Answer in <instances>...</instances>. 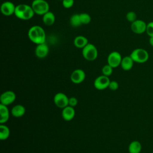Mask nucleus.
Wrapping results in <instances>:
<instances>
[{
	"instance_id": "f257e3e1",
	"label": "nucleus",
	"mask_w": 153,
	"mask_h": 153,
	"mask_svg": "<svg viewBox=\"0 0 153 153\" xmlns=\"http://www.w3.org/2000/svg\"><path fill=\"white\" fill-rule=\"evenodd\" d=\"M27 36L30 41L36 45L45 42V32L40 26L34 25L30 27L28 30Z\"/></svg>"
},
{
	"instance_id": "f03ea898",
	"label": "nucleus",
	"mask_w": 153,
	"mask_h": 153,
	"mask_svg": "<svg viewBox=\"0 0 153 153\" xmlns=\"http://www.w3.org/2000/svg\"><path fill=\"white\" fill-rule=\"evenodd\" d=\"M14 15L17 18L23 20H28L31 19L35 15V13L31 7L25 4H21L16 5Z\"/></svg>"
},
{
	"instance_id": "7ed1b4c3",
	"label": "nucleus",
	"mask_w": 153,
	"mask_h": 153,
	"mask_svg": "<svg viewBox=\"0 0 153 153\" xmlns=\"http://www.w3.org/2000/svg\"><path fill=\"white\" fill-rule=\"evenodd\" d=\"M135 63H144L149 59V53L147 50L142 48H137L133 50L130 54Z\"/></svg>"
},
{
	"instance_id": "20e7f679",
	"label": "nucleus",
	"mask_w": 153,
	"mask_h": 153,
	"mask_svg": "<svg viewBox=\"0 0 153 153\" xmlns=\"http://www.w3.org/2000/svg\"><path fill=\"white\" fill-rule=\"evenodd\" d=\"M31 7L35 14L39 16H43L49 11L50 9L49 4L45 0H33Z\"/></svg>"
},
{
	"instance_id": "39448f33",
	"label": "nucleus",
	"mask_w": 153,
	"mask_h": 153,
	"mask_svg": "<svg viewBox=\"0 0 153 153\" xmlns=\"http://www.w3.org/2000/svg\"><path fill=\"white\" fill-rule=\"evenodd\" d=\"M82 55L85 60L94 61L97 57L98 51L94 44L88 43L82 49Z\"/></svg>"
},
{
	"instance_id": "423d86ee",
	"label": "nucleus",
	"mask_w": 153,
	"mask_h": 153,
	"mask_svg": "<svg viewBox=\"0 0 153 153\" xmlns=\"http://www.w3.org/2000/svg\"><path fill=\"white\" fill-rule=\"evenodd\" d=\"M147 23L141 19H137L131 23L130 28L131 31L138 35L142 34L146 32Z\"/></svg>"
},
{
	"instance_id": "0eeeda50",
	"label": "nucleus",
	"mask_w": 153,
	"mask_h": 153,
	"mask_svg": "<svg viewBox=\"0 0 153 153\" xmlns=\"http://www.w3.org/2000/svg\"><path fill=\"white\" fill-rule=\"evenodd\" d=\"M122 56L121 54L116 51L111 52L107 58L108 64L111 66L113 68H115L120 66L122 60Z\"/></svg>"
},
{
	"instance_id": "6e6552de",
	"label": "nucleus",
	"mask_w": 153,
	"mask_h": 153,
	"mask_svg": "<svg viewBox=\"0 0 153 153\" xmlns=\"http://www.w3.org/2000/svg\"><path fill=\"white\" fill-rule=\"evenodd\" d=\"M110 79L108 76L102 75L97 76L94 81V87L99 90H103L108 88L110 82Z\"/></svg>"
},
{
	"instance_id": "1a4fd4ad",
	"label": "nucleus",
	"mask_w": 153,
	"mask_h": 153,
	"mask_svg": "<svg viewBox=\"0 0 153 153\" xmlns=\"http://www.w3.org/2000/svg\"><path fill=\"white\" fill-rule=\"evenodd\" d=\"M53 101L57 108L63 109L68 106L69 97L65 93L59 92L54 95Z\"/></svg>"
},
{
	"instance_id": "9d476101",
	"label": "nucleus",
	"mask_w": 153,
	"mask_h": 153,
	"mask_svg": "<svg viewBox=\"0 0 153 153\" xmlns=\"http://www.w3.org/2000/svg\"><path fill=\"white\" fill-rule=\"evenodd\" d=\"M16 99V93L11 90H8L2 93L0 97L1 104L8 106L13 103Z\"/></svg>"
},
{
	"instance_id": "9b49d317",
	"label": "nucleus",
	"mask_w": 153,
	"mask_h": 153,
	"mask_svg": "<svg viewBox=\"0 0 153 153\" xmlns=\"http://www.w3.org/2000/svg\"><path fill=\"white\" fill-rule=\"evenodd\" d=\"M16 7V5L12 2L5 1L1 5V13L5 16H10L14 14Z\"/></svg>"
},
{
	"instance_id": "f8f14e48",
	"label": "nucleus",
	"mask_w": 153,
	"mask_h": 153,
	"mask_svg": "<svg viewBox=\"0 0 153 153\" xmlns=\"http://www.w3.org/2000/svg\"><path fill=\"white\" fill-rule=\"evenodd\" d=\"M70 78L73 83L80 84L84 81L85 78V73L81 69H76L72 72Z\"/></svg>"
},
{
	"instance_id": "ddd939ff",
	"label": "nucleus",
	"mask_w": 153,
	"mask_h": 153,
	"mask_svg": "<svg viewBox=\"0 0 153 153\" xmlns=\"http://www.w3.org/2000/svg\"><path fill=\"white\" fill-rule=\"evenodd\" d=\"M49 53V47L45 42L36 45L35 53L36 56L39 59H43L47 56Z\"/></svg>"
},
{
	"instance_id": "4468645a",
	"label": "nucleus",
	"mask_w": 153,
	"mask_h": 153,
	"mask_svg": "<svg viewBox=\"0 0 153 153\" xmlns=\"http://www.w3.org/2000/svg\"><path fill=\"white\" fill-rule=\"evenodd\" d=\"M75 115V111L74 107L67 106L62 109V116L64 120L69 121L72 120Z\"/></svg>"
},
{
	"instance_id": "2eb2a0df",
	"label": "nucleus",
	"mask_w": 153,
	"mask_h": 153,
	"mask_svg": "<svg viewBox=\"0 0 153 153\" xmlns=\"http://www.w3.org/2000/svg\"><path fill=\"white\" fill-rule=\"evenodd\" d=\"M134 63V62L131 59L130 56H126L123 57L120 66L124 71H128L132 69Z\"/></svg>"
},
{
	"instance_id": "dca6fc26",
	"label": "nucleus",
	"mask_w": 153,
	"mask_h": 153,
	"mask_svg": "<svg viewBox=\"0 0 153 153\" xmlns=\"http://www.w3.org/2000/svg\"><path fill=\"white\" fill-rule=\"evenodd\" d=\"M26 112V109L22 105H14L11 110V115L16 118L22 117L25 115Z\"/></svg>"
},
{
	"instance_id": "f3484780",
	"label": "nucleus",
	"mask_w": 153,
	"mask_h": 153,
	"mask_svg": "<svg viewBox=\"0 0 153 153\" xmlns=\"http://www.w3.org/2000/svg\"><path fill=\"white\" fill-rule=\"evenodd\" d=\"M10 117V112L7 106L0 104V124H5Z\"/></svg>"
},
{
	"instance_id": "a211bd4d",
	"label": "nucleus",
	"mask_w": 153,
	"mask_h": 153,
	"mask_svg": "<svg viewBox=\"0 0 153 153\" xmlns=\"http://www.w3.org/2000/svg\"><path fill=\"white\" fill-rule=\"evenodd\" d=\"M88 39L82 35H79L76 36L74 40V44L75 47L78 48L82 49L85 46L88 44Z\"/></svg>"
},
{
	"instance_id": "6ab92c4d",
	"label": "nucleus",
	"mask_w": 153,
	"mask_h": 153,
	"mask_svg": "<svg viewBox=\"0 0 153 153\" xmlns=\"http://www.w3.org/2000/svg\"><path fill=\"white\" fill-rule=\"evenodd\" d=\"M55 15L51 11H49L42 16V22L46 26H50L53 25L55 22Z\"/></svg>"
},
{
	"instance_id": "aec40b11",
	"label": "nucleus",
	"mask_w": 153,
	"mask_h": 153,
	"mask_svg": "<svg viewBox=\"0 0 153 153\" xmlns=\"http://www.w3.org/2000/svg\"><path fill=\"white\" fill-rule=\"evenodd\" d=\"M142 144L138 140L131 141L128 147L129 153H140L142 151Z\"/></svg>"
},
{
	"instance_id": "412c9836",
	"label": "nucleus",
	"mask_w": 153,
	"mask_h": 153,
	"mask_svg": "<svg viewBox=\"0 0 153 153\" xmlns=\"http://www.w3.org/2000/svg\"><path fill=\"white\" fill-rule=\"evenodd\" d=\"M10 134V130L9 128L4 124H0V139L6 140L7 139Z\"/></svg>"
},
{
	"instance_id": "4be33fe9",
	"label": "nucleus",
	"mask_w": 153,
	"mask_h": 153,
	"mask_svg": "<svg viewBox=\"0 0 153 153\" xmlns=\"http://www.w3.org/2000/svg\"><path fill=\"white\" fill-rule=\"evenodd\" d=\"M70 24L72 27H79L82 25L80 17H79V14H73L71 18H70Z\"/></svg>"
},
{
	"instance_id": "5701e85b",
	"label": "nucleus",
	"mask_w": 153,
	"mask_h": 153,
	"mask_svg": "<svg viewBox=\"0 0 153 153\" xmlns=\"http://www.w3.org/2000/svg\"><path fill=\"white\" fill-rule=\"evenodd\" d=\"M79 14L82 25H88L91 22V17L89 14L86 13H82Z\"/></svg>"
},
{
	"instance_id": "b1692460",
	"label": "nucleus",
	"mask_w": 153,
	"mask_h": 153,
	"mask_svg": "<svg viewBox=\"0 0 153 153\" xmlns=\"http://www.w3.org/2000/svg\"><path fill=\"white\" fill-rule=\"evenodd\" d=\"M112 72H113V68L108 64L104 65L102 69V75L108 77L112 75Z\"/></svg>"
},
{
	"instance_id": "393cba45",
	"label": "nucleus",
	"mask_w": 153,
	"mask_h": 153,
	"mask_svg": "<svg viewBox=\"0 0 153 153\" xmlns=\"http://www.w3.org/2000/svg\"><path fill=\"white\" fill-rule=\"evenodd\" d=\"M126 17L127 20L128 22H130L131 23L137 19L136 13L134 11H128V13H127Z\"/></svg>"
},
{
	"instance_id": "a878e982",
	"label": "nucleus",
	"mask_w": 153,
	"mask_h": 153,
	"mask_svg": "<svg viewBox=\"0 0 153 153\" xmlns=\"http://www.w3.org/2000/svg\"><path fill=\"white\" fill-rule=\"evenodd\" d=\"M146 33L149 37L153 36V21L147 23Z\"/></svg>"
},
{
	"instance_id": "bb28decb",
	"label": "nucleus",
	"mask_w": 153,
	"mask_h": 153,
	"mask_svg": "<svg viewBox=\"0 0 153 153\" xmlns=\"http://www.w3.org/2000/svg\"><path fill=\"white\" fill-rule=\"evenodd\" d=\"M62 5L65 8H70L74 4V0H62Z\"/></svg>"
},
{
	"instance_id": "cd10ccee",
	"label": "nucleus",
	"mask_w": 153,
	"mask_h": 153,
	"mask_svg": "<svg viewBox=\"0 0 153 153\" xmlns=\"http://www.w3.org/2000/svg\"><path fill=\"white\" fill-rule=\"evenodd\" d=\"M119 87V84L118 82L116 81H111L109 84L108 88L112 90V91H115L117 90Z\"/></svg>"
},
{
	"instance_id": "c85d7f7f",
	"label": "nucleus",
	"mask_w": 153,
	"mask_h": 153,
	"mask_svg": "<svg viewBox=\"0 0 153 153\" xmlns=\"http://www.w3.org/2000/svg\"><path fill=\"white\" fill-rule=\"evenodd\" d=\"M78 104V100L75 97H69V102H68V105L71 106L72 107H75Z\"/></svg>"
},
{
	"instance_id": "c756f323",
	"label": "nucleus",
	"mask_w": 153,
	"mask_h": 153,
	"mask_svg": "<svg viewBox=\"0 0 153 153\" xmlns=\"http://www.w3.org/2000/svg\"><path fill=\"white\" fill-rule=\"evenodd\" d=\"M149 44L150 45L153 47V36H151L149 38Z\"/></svg>"
},
{
	"instance_id": "7c9ffc66",
	"label": "nucleus",
	"mask_w": 153,
	"mask_h": 153,
	"mask_svg": "<svg viewBox=\"0 0 153 153\" xmlns=\"http://www.w3.org/2000/svg\"><path fill=\"white\" fill-rule=\"evenodd\" d=\"M151 153H153V151H152V152H151Z\"/></svg>"
},
{
	"instance_id": "2f4dec72",
	"label": "nucleus",
	"mask_w": 153,
	"mask_h": 153,
	"mask_svg": "<svg viewBox=\"0 0 153 153\" xmlns=\"http://www.w3.org/2000/svg\"><path fill=\"white\" fill-rule=\"evenodd\" d=\"M59 1H62V0H59Z\"/></svg>"
}]
</instances>
